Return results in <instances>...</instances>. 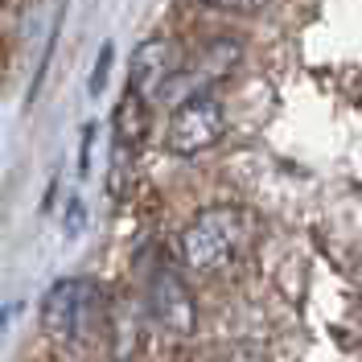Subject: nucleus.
<instances>
[{
  "mask_svg": "<svg viewBox=\"0 0 362 362\" xmlns=\"http://www.w3.org/2000/svg\"><path fill=\"white\" fill-rule=\"evenodd\" d=\"M42 329L58 350L90 354L112 334V300L90 276H62L42 296Z\"/></svg>",
  "mask_w": 362,
  "mask_h": 362,
  "instance_id": "f257e3e1",
  "label": "nucleus"
},
{
  "mask_svg": "<svg viewBox=\"0 0 362 362\" xmlns=\"http://www.w3.org/2000/svg\"><path fill=\"white\" fill-rule=\"evenodd\" d=\"M255 239V218L251 210L235 202L202 206L177 239V259L189 276H218L226 272Z\"/></svg>",
  "mask_w": 362,
  "mask_h": 362,
  "instance_id": "f03ea898",
  "label": "nucleus"
},
{
  "mask_svg": "<svg viewBox=\"0 0 362 362\" xmlns=\"http://www.w3.org/2000/svg\"><path fill=\"white\" fill-rule=\"evenodd\" d=\"M140 296L144 313L169 338H189L198 329V300L189 293L185 268L173 264L165 251L140 255Z\"/></svg>",
  "mask_w": 362,
  "mask_h": 362,
  "instance_id": "7ed1b4c3",
  "label": "nucleus"
},
{
  "mask_svg": "<svg viewBox=\"0 0 362 362\" xmlns=\"http://www.w3.org/2000/svg\"><path fill=\"white\" fill-rule=\"evenodd\" d=\"M223 136H226V103L214 90L189 95V99H181L177 107H169V119H165V148H169L173 157L210 153Z\"/></svg>",
  "mask_w": 362,
  "mask_h": 362,
  "instance_id": "20e7f679",
  "label": "nucleus"
},
{
  "mask_svg": "<svg viewBox=\"0 0 362 362\" xmlns=\"http://www.w3.org/2000/svg\"><path fill=\"white\" fill-rule=\"evenodd\" d=\"M185 54L177 49L173 37H148L132 49V62H128V95L144 99L148 107H157L160 90L169 87V78L181 70Z\"/></svg>",
  "mask_w": 362,
  "mask_h": 362,
  "instance_id": "39448f33",
  "label": "nucleus"
},
{
  "mask_svg": "<svg viewBox=\"0 0 362 362\" xmlns=\"http://www.w3.org/2000/svg\"><path fill=\"white\" fill-rule=\"evenodd\" d=\"M148 103L144 99H136V95H124L119 103H115V115H112V124H115V132H112V148H119V153H140V144H144V136H148Z\"/></svg>",
  "mask_w": 362,
  "mask_h": 362,
  "instance_id": "423d86ee",
  "label": "nucleus"
},
{
  "mask_svg": "<svg viewBox=\"0 0 362 362\" xmlns=\"http://www.w3.org/2000/svg\"><path fill=\"white\" fill-rule=\"evenodd\" d=\"M112 62H115V45L103 42V49H99V62H95V70H90V95H103V87H107V74H112Z\"/></svg>",
  "mask_w": 362,
  "mask_h": 362,
  "instance_id": "0eeeda50",
  "label": "nucleus"
},
{
  "mask_svg": "<svg viewBox=\"0 0 362 362\" xmlns=\"http://www.w3.org/2000/svg\"><path fill=\"white\" fill-rule=\"evenodd\" d=\"M206 8H218V13H259L272 0H202Z\"/></svg>",
  "mask_w": 362,
  "mask_h": 362,
  "instance_id": "6e6552de",
  "label": "nucleus"
},
{
  "mask_svg": "<svg viewBox=\"0 0 362 362\" xmlns=\"http://www.w3.org/2000/svg\"><path fill=\"white\" fill-rule=\"evenodd\" d=\"M90 144H95V124H83V148H78V173H90Z\"/></svg>",
  "mask_w": 362,
  "mask_h": 362,
  "instance_id": "1a4fd4ad",
  "label": "nucleus"
}]
</instances>
